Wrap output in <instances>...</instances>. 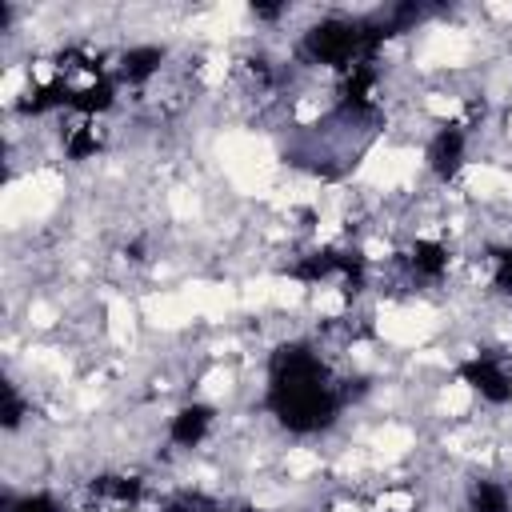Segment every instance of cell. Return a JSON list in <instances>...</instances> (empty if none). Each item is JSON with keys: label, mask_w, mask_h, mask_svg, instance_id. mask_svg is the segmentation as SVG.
I'll use <instances>...</instances> for the list:
<instances>
[{"label": "cell", "mask_w": 512, "mask_h": 512, "mask_svg": "<svg viewBox=\"0 0 512 512\" xmlns=\"http://www.w3.org/2000/svg\"><path fill=\"white\" fill-rule=\"evenodd\" d=\"M216 512H220V508H216Z\"/></svg>", "instance_id": "19"}, {"label": "cell", "mask_w": 512, "mask_h": 512, "mask_svg": "<svg viewBox=\"0 0 512 512\" xmlns=\"http://www.w3.org/2000/svg\"><path fill=\"white\" fill-rule=\"evenodd\" d=\"M464 128H456V124H448V128H440L432 140H428V168L440 176V180H452L456 172H460V164H464Z\"/></svg>", "instance_id": "5"}, {"label": "cell", "mask_w": 512, "mask_h": 512, "mask_svg": "<svg viewBox=\"0 0 512 512\" xmlns=\"http://www.w3.org/2000/svg\"><path fill=\"white\" fill-rule=\"evenodd\" d=\"M12 512H60V504H56L52 496L36 492V496H20V500L12 504Z\"/></svg>", "instance_id": "14"}, {"label": "cell", "mask_w": 512, "mask_h": 512, "mask_svg": "<svg viewBox=\"0 0 512 512\" xmlns=\"http://www.w3.org/2000/svg\"><path fill=\"white\" fill-rule=\"evenodd\" d=\"M408 264L420 280H440L444 268H448V248L440 240H416L412 252H408Z\"/></svg>", "instance_id": "9"}, {"label": "cell", "mask_w": 512, "mask_h": 512, "mask_svg": "<svg viewBox=\"0 0 512 512\" xmlns=\"http://www.w3.org/2000/svg\"><path fill=\"white\" fill-rule=\"evenodd\" d=\"M284 8L280 4H252V16H260V20H272V16H280Z\"/></svg>", "instance_id": "18"}, {"label": "cell", "mask_w": 512, "mask_h": 512, "mask_svg": "<svg viewBox=\"0 0 512 512\" xmlns=\"http://www.w3.org/2000/svg\"><path fill=\"white\" fill-rule=\"evenodd\" d=\"M460 380L488 404H508L512 400V372L504 360H496L492 352H480L472 360L460 364Z\"/></svg>", "instance_id": "4"}, {"label": "cell", "mask_w": 512, "mask_h": 512, "mask_svg": "<svg viewBox=\"0 0 512 512\" xmlns=\"http://www.w3.org/2000/svg\"><path fill=\"white\" fill-rule=\"evenodd\" d=\"M208 428H212V408H208V404H188V408H180V412L172 416L168 436H172V444H180V448H196V444L208 436Z\"/></svg>", "instance_id": "7"}, {"label": "cell", "mask_w": 512, "mask_h": 512, "mask_svg": "<svg viewBox=\"0 0 512 512\" xmlns=\"http://www.w3.org/2000/svg\"><path fill=\"white\" fill-rule=\"evenodd\" d=\"M492 280H496V288H500V292H508V296H512V244L496 256V276H492Z\"/></svg>", "instance_id": "16"}, {"label": "cell", "mask_w": 512, "mask_h": 512, "mask_svg": "<svg viewBox=\"0 0 512 512\" xmlns=\"http://www.w3.org/2000/svg\"><path fill=\"white\" fill-rule=\"evenodd\" d=\"M160 64H164V52L152 48V44H140V48H128L120 56V76L132 80V84H144L152 72H160Z\"/></svg>", "instance_id": "10"}, {"label": "cell", "mask_w": 512, "mask_h": 512, "mask_svg": "<svg viewBox=\"0 0 512 512\" xmlns=\"http://www.w3.org/2000/svg\"><path fill=\"white\" fill-rule=\"evenodd\" d=\"M20 416H24V400L16 396V388H12V384H4V428H16V424H20Z\"/></svg>", "instance_id": "15"}, {"label": "cell", "mask_w": 512, "mask_h": 512, "mask_svg": "<svg viewBox=\"0 0 512 512\" xmlns=\"http://www.w3.org/2000/svg\"><path fill=\"white\" fill-rule=\"evenodd\" d=\"M372 84H376V68H372V60L348 68L344 88H340V108H344L348 116H364V112L372 108Z\"/></svg>", "instance_id": "6"}, {"label": "cell", "mask_w": 512, "mask_h": 512, "mask_svg": "<svg viewBox=\"0 0 512 512\" xmlns=\"http://www.w3.org/2000/svg\"><path fill=\"white\" fill-rule=\"evenodd\" d=\"M92 492L108 496L116 504H132V500H140V480H132V476H100V480H92Z\"/></svg>", "instance_id": "12"}, {"label": "cell", "mask_w": 512, "mask_h": 512, "mask_svg": "<svg viewBox=\"0 0 512 512\" xmlns=\"http://www.w3.org/2000/svg\"><path fill=\"white\" fill-rule=\"evenodd\" d=\"M380 44H384V32H380L376 16H368V20L328 16V20H320L304 32V56L316 60V64L344 68V72L356 68V64H368Z\"/></svg>", "instance_id": "2"}, {"label": "cell", "mask_w": 512, "mask_h": 512, "mask_svg": "<svg viewBox=\"0 0 512 512\" xmlns=\"http://www.w3.org/2000/svg\"><path fill=\"white\" fill-rule=\"evenodd\" d=\"M468 512H512V496L496 480H476L468 488Z\"/></svg>", "instance_id": "11"}, {"label": "cell", "mask_w": 512, "mask_h": 512, "mask_svg": "<svg viewBox=\"0 0 512 512\" xmlns=\"http://www.w3.org/2000/svg\"><path fill=\"white\" fill-rule=\"evenodd\" d=\"M268 408L288 432H320L340 412V392L308 344H284L268 368Z\"/></svg>", "instance_id": "1"}, {"label": "cell", "mask_w": 512, "mask_h": 512, "mask_svg": "<svg viewBox=\"0 0 512 512\" xmlns=\"http://www.w3.org/2000/svg\"><path fill=\"white\" fill-rule=\"evenodd\" d=\"M112 100H116V84H112L108 76H96V80H88L84 88H72L68 108H76V112H84V116H96V112L112 108Z\"/></svg>", "instance_id": "8"}, {"label": "cell", "mask_w": 512, "mask_h": 512, "mask_svg": "<svg viewBox=\"0 0 512 512\" xmlns=\"http://www.w3.org/2000/svg\"><path fill=\"white\" fill-rule=\"evenodd\" d=\"M292 276L304 280V284H320V280H328V276H340V280L348 284V292H352V288H360V280H364V256H360V252L324 248V252L304 256V260L292 268Z\"/></svg>", "instance_id": "3"}, {"label": "cell", "mask_w": 512, "mask_h": 512, "mask_svg": "<svg viewBox=\"0 0 512 512\" xmlns=\"http://www.w3.org/2000/svg\"><path fill=\"white\" fill-rule=\"evenodd\" d=\"M164 512H216V504H208L204 496H180V500H172Z\"/></svg>", "instance_id": "17"}, {"label": "cell", "mask_w": 512, "mask_h": 512, "mask_svg": "<svg viewBox=\"0 0 512 512\" xmlns=\"http://www.w3.org/2000/svg\"><path fill=\"white\" fill-rule=\"evenodd\" d=\"M96 148H100V136H96L92 124H80V128L68 136V156H72V160H84V156H92Z\"/></svg>", "instance_id": "13"}]
</instances>
